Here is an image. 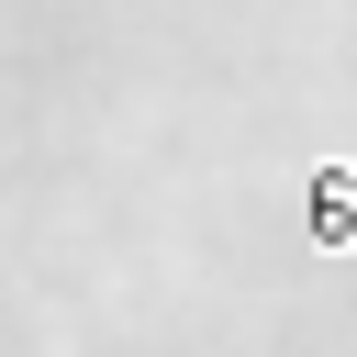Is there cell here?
<instances>
[{
	"instance_id": "obj_1",
	"label": "cell",
	"mask_w": 357,
	"mask_h": 357,
	"mask_svg": "<svg viewBox=\"0 0 357 357\" xmlns=\"http://www.w3.org/2000/svg\"><path fill=\"white\" fill-rule=\"evenodd\" d=\"M312 245H335V257H357V167H335V178H312Z\"/></svg>"
}]
</instances>
